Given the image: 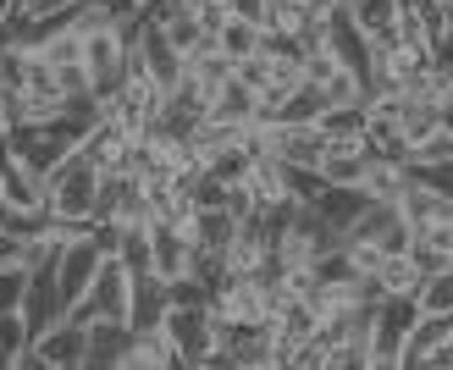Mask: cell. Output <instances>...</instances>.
<instances>
[{"mask_svg": "<svg viewBox=\"0 0 453 370\" xmlns=\"http://www.w3.org/2000/svg\"><path fill=\"white\" fill-rule=\"evenodd\" d=\"M410 266L420 271V282H426V276H437V271H448V266H453V227H448V233L415 238V243H410Z\"/></svg>", "mask_w": 453, "mask_h": 370, "instance_id": "obj_21", "label": "cell"}, {"mask_svg": "<svg viewBox=\"0 0 453 370\" xmlns=\"http://www.w3.org/2000/svg\"><path fill=\"white\" fill-rule=\"evenodd\" d=\"M277 160L293 172H321V160H326L321 122H277Z\"/></svg>", "mask_w": 453, "mask_h": 370, "instance_id": "obj_11", "label": "cell"}, {"mask_svg": "<svg viewBox=\"0 0 453 370\" xmlns=\"http://www.w3.org/2000/svg\"><path fill=\"white\" fill-rule=\"evenodd\" d=\"M310 271H315V282H326V288H349V282H359V276H365V271L354 266V254H349L343 243L326 249V254H321V260H315Z\"/></svg>", "mask_w": 453, "mask_h": 370, "instance_id": "obj_23", "label": "cell"}, {"mask_svg": "<svg viewBox=\"0 0 453 370\" xmlns=\"http://www.w3.org/2000/svg\"><path fill=\"white\" fill-rule=\"evenodd\" d=\"M398 216L410 221L415 238H426V233H448V227H453V199L437 194V189H426V182L415 177L410 189H403V199H398Z\"/></svg>", "mask_w": 453, "mask_h": 370, "instance_id": "obj_8", "label": "cell"}, {"mask_svg": "<svg viewBox=\"0 0 453 370\" xmlns=\"http://www.w3.org/2000/svg\"><path fill=\"white\" fill-rule=\"evenodd\" d=\"M150 271L161 276V282H183V276H194V238L183 233V227H166L155 221L150 227Z\"/></svg>", "mask_w": 453, "mask_h": 370, "instance_id": "obj_7", "label": "cell"}, {"mask_svg": "<svg viewBox=\"0 0 453 370\" xmlns=\"http://www.w3.org/2000/svg\"><path fill=\"white\" fill-rule=\"evenodd\" d=\"M437 127H442V133H453V89H448V100L437 105Z\"/></svg>", "mask_w": 453, "mask_h": 370, "instance_id": "obj_32", "label": "cell"}, {"mask_svg": "<svg viewBox=\"0 0 453 370\" xmlns=\"http://www.w3.org/2000/svg\"><path fill=\"white\" fill-rule=\"evenodd\" d=\"M415 177L426 182V189H437V194L453 199V160H448V166H432V172H415Z\"/></svg>", "mask_w": 453, "mask_h": 370, "instance_id": "obj_31", "label": "cell"}, {"mask_svg": "<svg viewBox=\"0 0 453 370\" xmlns=\"http://www.w3.org/2000/svg\"><path fill=\"white\" fill-rule=\"evenodd\" d=\"M78 155H88L100 172H127L133 138H127V133H117L111 122H100V127H88V138H83V150H78Z\"/></svg>", "mask_w": 453, "mask_h": 370, "instance_id": "obj_16", "label": "cell"}, {"mask_svg": "<svg viewBox=\"0 0 453 370\" xmlns=\"http://www.w3.org/2000/svg\"><path fill=\"white\" fill-rule=\"evenodd\" d=\"M343 243H365V249H376L381 260L388 254H410V243H415V233H410V221L398 216V204H365V216H359L349 233H343Z\"/></svg>", "mask_w": 453, "mask_h": 370, "instance_id": "obj_3", "label": "cell"}, {"mask_svg": "<svg viewBox=\"0 0 453 370\" xmlns=\"http://www.w3.org/2000/svg\"><path fill=\"white\" fill-rule=\"evenodd\" d=\"M0 44H6V28H0Z\"/></svg>", "mask_w": 453, "mask_h": 370, "instance_id": "obj_39", "label": "cell"}, {"mask_svg": "<svg viewBox=\"0 0 453 370\" xmlns=\"http://www.w3.org/2000/svg\"><path fill=\"white\" fill-rule=\"evenodd\" d=\"M226 17H243V22H260L265 28V0H226Z\"/></svg>", "mask_w": 453, "mask_h": 370, "instance_id": "obj_30", "label": "cell"}, {"mask_svg": "<svg viewBox=\"0 0 453 370\" xmlns=\"http://www.w3.org/2000/svg\"><path fill=\"white\" fill-rule=\"evenodd\" d=\"M34 354L44 359V370H83L88 365V327L73 315H61L50 332L34 337Z\"/></svg>", "mask_w": 453, "mask_h": 370, "instance_id": "obj_6", "label": "cell"}, {"mask_svg": "<svg viewBox=\"0 0 453 370\" xmlns=\"http://www.w3.org/2000/svg\"><path fill=\"white\" fill-rule=\"evenodd\" d=\"M365 204H371V194H359V189H321V194H315V199L304 204V211H310L315 221H321L326 233L343 238L349 227H354L359 216H365Z\"/></svg>", "mask_w": 453, "mask_h": 370, "instance_id": "obj_13", "label": "cell"}, {"mask_svg": "<svg viewBox=\"0 0 453 370\" xmlns=\"http://www.w3.org/2000/svg\"><path fill=\"white\" fill-rule=\"evenodd\" d=\"M188 238H194V249H205V254H226V243L238 238V221L226 211H199L194 227H188Z\"/></svg>", "mask_w": 453, "mask_h": 370, "instance_id": "obj_20", "label": "cell"}, {"mask_svg": "<svg viewBox=\"0 0 453 370\" xmlns=\"http://www.w3.org/2000/svg\"><path fill=\"white\" fill-rule=\"evenodd\" d=\"M216 50L233 66H243V61H255L265 50V28H260V22H243V17H226L216 28Z\"/></svg>", "mask_w": 453, "mask_h": 370, "instance_id": "obj_15", "label": "cell"}, {"mask_svg": "<svg viewBox=\"0 0 453 370\" xmlns=\"http://www.w3.org/2000/svg\"><path fill=\"white\" fill-rule=\"evenodd\" d=\"M332 6H337V12H349V6H354V0H332Z\"/></svg>", "mask_w": 453, "mask_h": 370, "instance_id": "obj_37", "label": "cell"}, {"mask_svg": "<svg viewBox=\"0 0 453 370\" xmlns=\"http://www.w3.org/2000/svg\"><path fill=\"white\" fill-rule=\"evenodd\" d=\"M371 282L381 288V298H420V271L410 266V254H388L371 271Z\"/></svg>", "mask_w": 453, "mask_h": 370, "instance_id": "obj_18", "label": "cell"}, {"mask_svg": "<svg viewBox=\"0 0 453 370\" xmlns=\"http://www.w3.org/2000/svg\"><path fill=\"white\" fill-rule=\"evenodd\" d=\"M127 310H133V271L122 260H105L95 288L83 293V304H73L66 315L83 320V327H95V320H105V327H127Z\"/></svg>", "mask_w": 453, "mask_h": 370, "instance_id": "obj_2", "label": "cell"}, {"mask_svg": "<svg viewBox=\"0 0 453 370\" xmlns=\"http://www.w3.org/2000/svg\"><path fill=\"white\" fill-rule=\"evenodd\" d=\"M415 304H420V315H442V320L453 315V266H448V271H437V276H426Z\"/></svg>", "mask_w": 453, "mask_h": 370, "instance_id": "obj_25", "label": "cell"}, {"mask_svg": "<svg viewBox=\"0 0 453 370\" xmlns=\"http://www.w3.org/2000/svg\"><path fill=\"white\" fill-rule=\"evenodd\" d=\"M12 6H17V0H0V22H6V17H12Z\"/></svg>", "mask_w": 453, "mask_h": 370, "instance_id": "obj_34", "label": "cell"}, {"mask_svg": "<svg viewBox=\"0 0 453 370\" xmlns=\"http://www.w3.org/2000/svg\"><path fill=\"white\" fill-rule=\"evenodd\" d=\"M194 370H238V365H233V359H226V354H211L205 365H194Z\"/></svg>", "mask_w": 453, "mask_h": 370, "instance_id": "obj_33", "label": "cell"}, {"mask_svg": "<svg viewBox=\"0 0 453 370\" xmlns=\"http://www.w3.org/2000/svg\"><path fill=\"white\" fill-rule=\"evenodd\" d=\"M321 100H326V111H343V105H365V78H359L354 66H337V73L321 83Z\"/></svg>", "mask_w": 453, "mask_h": 370, "instance_id": "obj_22", "label": "cell"}, {"mask_svg": "<svg viewBox=\"0 0 453 370\" xmlns=\"http://www.w3.org/2000/svg\"><path fill=\"white\" fill-rule=\"evenodd\" d=\"M238 83H249L255 95H265V89H271V61H265V56L243 61V66H238Z\"/></svg>", "mask_w": 453, "mask_h": 370, "instance_id": "obj_29", "label": "cell"}, {"mask_svg": "<svg viewBox=\"0 0 453 370\" xmlns=\"http://www.w3.org/2000/svg\"><path fill=\"white\" fill-rule=\"evenodd\" d=\"M448 343H453V315H448Z\"/></svg>", "mask_w": 453, "mask_h": 370, "instance_id": "obj_38", "label": "cell"}, {"mask_svg": "<svg viewBox=\"0 0 453 370\" xmlns=\"http://www.w3.org/2000/svg\"><path fill=\"white\" fill-rule=\"evenodd\" d=\"M205 122H221V127H238V133H249V127L260 122V95H255L249 83H238V78H233V83H226L221 95L211 100Z\"/></svg>", "mask_w": 453, "mask_h": 370, "instance_id": "obj_14", "label": "cell"}, {"mask_svg": "<svg viewBox=\"0 0 453 370\" xmlns=\"http://www.w3.org/2000/svg\"><path fill=\"white\" fill-rule=\"evenodd\" d=\"M365 172H371V150L365 138H349V144H326L321 160V189H365Z\"/></svg>", "mask_w": 453, "mask_h": 370, "instance_id": "obj_12", "label": "cell"}, {"mask_svg": "<svg viewBox=\"0 0 453 370\" xmlns=\"http://www.w3.org/2000/svg\"><path fill=\"white\" fill-rule=\"evenodd\" d=\"M22 349H34V332H28V320H22V310L12 315H0V354H22Z\"/></svg>", "mask_w": 453, "mask_h": 370, "instance_id": "obj_28", "label": "cell"}, {"mask_svg": "<svg viewBox=\"0 0 453 370\" xmlns=\"http://www.w3.org/2000/svg\"><path fill=\"white\" fill-rule=\"evenodd\" d=\"M133 50H139V61H144V73H150V83H161L166 95H172L177 83H183V73H188V61H183V56L172 50V44H166V34L155 28L150 17L139 22V39H133Z\"/></svg>", "mask_w": 453, "mask_h": 370, "instance_id": "obj_9", "label": "cell"}, {"mask_svg": "<svg viewBox=\"0 0 453 370\" xmlns=\"http://www.w3.org/2000/svg\"><path fill=\"white\" fill-rule=\"evenodd\" d=\"M172 315V293L155 271H133V310H127V332L144 337V332H161Z\"/></svg>", "mask_w": 453, "mask_h": 370, "instance_id": "obj_10", "label": "cell"}, {"mask_svg": "<svg viewBox=\"0 0 453 370\" xmlns=\"http://www.w3.org/2000/svg\"><path fill=\"white\" fill-rule=\"evenodd\" d=\"M183 78H188V83H194V89H199V95H205V100H216V95H221V89H226V83H233V78H238V66H233V61H226L221 50H211V56H194Z\"/></svg>", "mask_w": 453, "mask_h": 370, "instance_id": "obj_19", "label": "cell"}, {"mask_svg": "<svg viewBox=\"0 0 453 370\" xmlns=\"http://www.w3.org/2000/svg\"><path fill=\"white\" fill-rule=\"evenodd\" d=\"M166 337L183 365H205L216 354V315L211 304H172L166 315Z\"/></svg>", "mask_w": 453, "mask_h": 370, "instance_id": "obj_5", "label": "cell"}, {"mask_svg": "<svg viewBox=\"0 0 453 370\" xmlns=\"http://www.w3.org/2000/svg\"><path fill=\"white\" fill-rule=\"evenodd\" d=\"M365 122H371L365 105H343L321 117V133H326V144H349V138H365Z\"/></svg>", "mask_w": 453, "mask_h": 370, "instance_id": "obj_24", "label": "cell"}, {"mask_svg": "<svg viewBox=\"0 0 453 370\" xmlns=\"http://www.w3.org/2000/svg\"><path fill=\"white\" fill-rule=\"evenodd\" d=\"M50 182V204H44V221L61 227H95V194H100V166L88 155H66L61 166L44 172Z\"/></svg>", "mask_w": 453, "mask_h": 370, "instance_id": "obj_1", "label": "cell"}, {"mask_svg": "<svg viewBox=\"0 0 453 370\" xmlns=\"http://www.w3.org/2000/svg\"><path fill=\"white\" fill-rule=\"evenodd\" d=\"M321 117H326V100H321V89H310V83L282 105V122H321Z\"/></svg>", "mask_w": 453, "mask_h": 370, "instance_id": "obj_27", "label": "cell"}, {"mask_svg": "<svg viewBox=\"0 0 453 370\" xmlns=\"http://www.w3.org/2000/svg\"><path fill=\"white\" fill-rule=\"evenodd\" d=\"M166 370H194V365H183V359H172V365H166Z\"/></svg>", "mask_w": 453, "mask_h": 370, "instance_id": "obj_36", "label": "cell"}, {"mask_svg": "<svg viewBox=\"0 0 453 370\" xmlns=\"http://www.w3.org/2000/svg\"><path fill=\"white\" fill-rule=\"evenodd\" d=\"M304 6H315V12H326V6H332V0H304Z\"/></svg>", "mask_w": 453, "mask_h": 370, "instance_id": "obj_35", "label": "cell"}, {"mask_svg": "<svg viewBox=\"0 0 453 370\" xmlns=\"http://www.w3.org/2000/svg\"><path fill=\"white\" fill-rule=\"evenodd\" d=\"M100 266H105V254H100V243H95V227H88V233H83L78 243H66V249L56 254V288H61V310L83 304V293L95 288Z\"/></svg>", "mask_w": 453, "mask_h": 370, "instance_id": "obj_4", "label": "cell"}, {"mask_svg": "<svg viewBox=\"0 0 453 370\" xmlns=\"http://www.w3.org/2000/svg\"><path fill=\"white\" fill-rule=\"evenodd\" d=\"M410 182H415V166H403V160H371L365 189H359V194H371L376 204H398Z\"/></svg>", "mask_w": 453, "mask_h": 370, "instance_id": "obj_17", "label": "cell"}, {"mask_svg": "<svg viewBox=\"0 0 453 370\" xmlns=\"http://www.w3.org/2000/svg\"><path fill=\"white\" fill-rule=\"evenodd\" d=\"M448 160H453V133H432V138H420V144L410 150V166L415 172H432V166H448Z\"/></svg>", "mask_w": 453, "mask_h": 370, "instance_id": "obj_26", "label": "cell"}]
</instances>
